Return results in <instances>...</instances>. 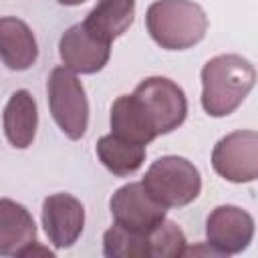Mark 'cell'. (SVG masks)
Returning <instances> with one entry per match:
<instances>
[{
	"label": "cell",
	"mask_w": 258,
	"mask_h": 258,
	"mask_svg": "<svg viewBox=\"0 0 258 258\" xmlns=\"http://www.w3.org/2000/svg\"><path fill=\"white\" fill-rule=\"evenodd\" d=\"M187 115L181 87L165 77L141 81L131 95H121L111 107V133L147 145L157 135L177 129Z\"/></svg>",
	"instance_id": "6da1fadb"
},
{
	"label": "cell",
	"mask_w": 258,
	"mask_h": 258,
	"mask_svg": "<svg viewBox=\"0 0 258 258\" xmlns=\"http://www.w3.org/2000/svg\"><path fill=\"white\" fill-rule=\"evenodd\" d=\"M256 81L250 60L240 54H218L202 69V107L210 117L234 113Z\"/></svg>",
	"instance_id": "7a4b0ae2"
},
{
	"label": "cell",
	"mask_w": 258,
	"mask_h": 258,
	"mask_svg": "<svg viewBox=\"0 0 258 258\" xmlns=\"http://www.w3.org/2000/svg\"><path fill=\"white\" fill-rule=\"evenodd\" d=\"M145 24L161 48L183 50L206 36L208 16L191 0H157L147 8Z\"/></svg>",
	"instance_id": "3957f363"
},
{
	"label": "cell",
	"mask_w": 258,
	"mask_h": 258,
	"mask_svg": "<svg viewBox=\"0 0 258 258\" xmlns=\"http://www.w3.org/2000/svg\"><path fill=\"white\" fill-rule=\"evenodd\" d=\"M147 194L165 208H181L191 204L202 189L198 167L179 155H163L155 159L141 179Z\"/></svg>",
	"instance_id": "277c9868"
},
{
	"label": "cell",
	"mask_w": 258,
	"mask_h": 258,
	"mask_svg": "<svg viewBox=\"0 0 258 258\" xmlns=\"http://www.w3.org/2000/svg\"><path fill=\"white\" fill-rule=\"evenodd\" d=\"M46 91L50 115L58 129L69 139H81L89 125V103L77 75L67 67L52 69Z\"/></svg>",
	"instance_id": "5b68a950"
},
{
	"label": "cell",
	"mask_w": 258,
	"mask_h": 258,
	"mask_svg": "<svg viewBox=\"0 0 258 258\" xmlns=\"http://www.w3.org/2000/svg\"><path fill=\"white\" fill-rule=\"evenodd\" d=\"M212 167L228 181H254L258 177V133L234 131L222 137L212 151Z\"/></svg>",
	"instance_id": "8992f818"
},
{
	"label": "cell",
	"mask_w": 258,
	"mask_h": 258,
	"mask_svg": "<svg viewBox=\"0 0 258 258\" xmlns=\"http://www.w3.org/2000/svg\"><path fill=\"white\" fill-rule=\"evenodd\" d=\"M109 208L115 224L133 232L153 230L161 220H165V212H167L165 206H161L157 200H153L147 194L141 181L119 187L113 194Z\"/></svg>",
	"instance_id": "52a82bcc"
},
{
	"label": "cell",
	"mask_w": 258,
	"mask_h": 258,
	"mask_svg": "<svg viewBox=\"0 0 258 258\" xmlns=\"http://www.w3.org/2000/svg\"><path fill=\"white\" fill-rule=\"evenodd\" d=\"M206 238L220 256L238 254L254 238V218L238 206H218L206 220Z\"/></svg>",
	"instance_id": "ba28073f"
},
{
	"label": "cell",
	"mask_w": 258,
	"mask_h": 258,
	"mask_svg": "<svg viewBox=\"0 0 258 258\" xmlns=\"http://www.w3.org/2000/svg\"><path fill=\"white\" fill-rule=\"evenodd\" d=\"M58 54L69 71L91 75L107 64L111 54V44L93 36L83 26V22H79L62 32L58 42Z\"/></svg>",
	"instance_id": "9c48e42d"
},
{
	"label": "cell",
	"mask_w": 258,
	"mask_h": 258,
	"mask_svg": "<svg viewBox=\"0 0 258 258\" xmlns=\"http://www.w3.org/2000/svg\"><path fill=\"white\" fill-rule=\"evenodd\" d=\"M42 226L54 248H69L83 232L85 208L71 194H52L42 202Z\"/></svg>",
	"instance_id": "30bf717a"
},
{
	"label": "cell",
	"mask_w": 258,
	"mask_h": 258,
	"mask_svg": "<svg viewBox=\"0 0 258 258\" xmlns=\"http://www.w3.org/2000/svg\"><path fill=\"white\" fill-rule=\"evenodd\" d=\"M36 242V224L30 212L14 200H0V256H22Z\"/></svg>",
	"instance_id": "8fae6325"
},
{
	"label": "cell",
	"mask_w": 258,
	"mask_h": 258,
	"mask_svg": "<svg viewBox=\"0 0 258 258\" xmlns=\"http://www.w3.org/2000/svg\"><path fill=\"white\" fill-rule=\"evenodd\" d=\"M38 46L28 24L14 16L0 18V60L10 71H26L36 62Z\"/></svg>",
	"instance_id": "7c38bea8"
},
{
	"label": "cell",
	"mask_w": 258,
	"mask_h": 258,
	"mask_svg": "<svg viewBox=\"0 0 258 258\" xmlns=\"http://www.w3.org/2000/svg\"><path fill=\"white\" fill-rule=\"evenodd\" d=\"M36 127L38 111L34 97L26 89L12 93L4 107V133L10 145H14L16 149H26L28 145H32Z\"/></svg>",
	"instance_id": "4fadbf2b"
},
{
	"label": "cell",
	"mask_w": 258,
	"mask_h": 258,
	"mask_svg": "<svg viewBox=\"0 0 258 258\" xmlns=\"http://www.w3.org/2000/svg\"><path fill=\"white\" fill-rule=\"evenodd\" d=\"M135 18V0H99L83 20V26L97 38L113 42Z\"/></svg>",
	"instance_id": "5bb4252c"
},
{
	"label": "cell",
	"mask_w": 258,
	"mask_h": 258,
	"mask_svg": "<svg viewBox=\"0 0 258 258\" xmlns=\"http://www.w3.org/2000/svg\"><path fill=\"white\" fill-rule=\"evenodd\" d=\"M97 157L113 175L127 177L143 165L145 145L109 133L97 141Z\"/></svg>",
	"instance_id": "9a60e30c"
},
{
	"label": "cell",
	"mask_w": 258,
	"mask_h": 258,
	"mask_svg": "<svg viewBox=\"0 0 258 258\" xmlns=\"http://www.w3.org/2000/svg\"><path fill=\"white\" fill-rule=\"evenodd\" d=\"M103 254L107 258H151L149 232H133L113 224L103 234Z\"/></svg>",
	"instance_id": "2e32d148"
},
{
	"label": "cell",
	"mask_w": 258,
	"mask_h": 258,
	"mask_svg": "<svg viewBox=\"0 0 258 258\" xmlns=\"http://www.w3.org/2000/svg\"><path fill=\"white\" fill-rule=\"evenodd\" d=\"M151 258H173L185 252V234L171 220H161L153 230H149Z\"/></svg>",
	"instance_id": "e0dca14e"
},
{
	"label": "cell",
	"mask_w": 258,
	"mask_h": 258,
	"mask_svg": "<svg viewBox=\"0 0 258 258\" xmlns=\"http://www.w3.org/2000/svg\"><path fill=\"white\" fill-rule=\"evenodd\" d=\"M60 4H64V6H79V4H83V2H87V0H58Z\"/></svg>",
	"instance_id": "ac0fdd59"
}]
</instances>
